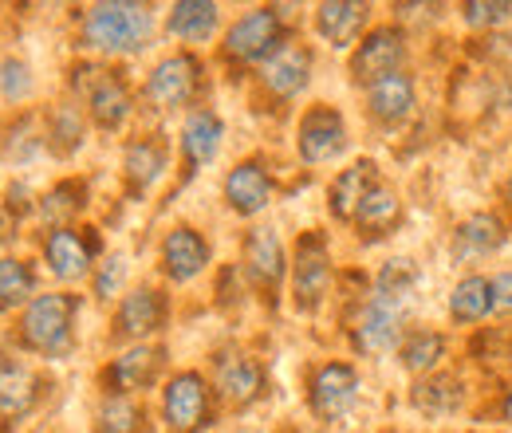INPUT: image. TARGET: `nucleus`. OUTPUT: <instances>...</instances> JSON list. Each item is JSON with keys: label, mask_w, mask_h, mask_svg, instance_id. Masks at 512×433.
Masks as SVG:
<instances>
[{"label": "nucleus", "mask_w": 512, "mask_h": 433, "mask_svg": "<svg viewBox=\"0 0 512 433\" xmlns=\"http://www.w3.org/2000/svg\"><path fill=\"white\" fill-rule=\"evenodd\" d=\"M225 201L241 217H256L272 201V182H268L264 166L260 162H241L237 170H229V178H225Z\"/></svg>", "instance_id": "nucleus-22"}, {"label": "nucleus", "mask_w": 512, "mask_h": 433, "mask_svg": "<svg viewBox=\"0 0 512 433\" xmlns=\"http://www.w3.org/2000/svg\"><path fill=\"white\" fill-rule=\"evenodd\" d=\"M95 248H99V241L91 237V229H83V233H75V229H56V233L44 241V260H48L52 276H60V280H83V276L91 272Z\"/></svg>", "instance_id": "nucleus-12"}, {"label": "nucleus", "mask_w": 512, "mask_h": 433, "mask_svg": "<svg viewBox=\"0 0 512 433\" xmlns=\"http://www.w3.org/2000/svg\"><path fill=\"white\" fill-rule=\"evenodd\" d=\"M123 276H127V256H107L103 260V268H99V276H95V296H115L119 288H123Z\"/></svg>", "instance_id": "nucleus-39"}, {"label": "nucleus", "mask_w": 512, "mask_h": 433, "mask_svg": "<svg viewBox=\"0 0 512 433\" xmlns=\"http://www.w3.org/2000/svg\"><path fill=\"white\" fill-rule=\"evenodd\" d=\"M493 311L512 315V272H501V276L493 280Z\"/></svg>", "instance_id": "nucleus-40"}, {"label": "nucleus", "mask_w": 512, "mask_h": 433, "mask_svg": "<svg viewBox=\"0 0 512 433\" xmlns=\"http://www.w3.org/2000/svg\"><path fill=\"white\" fill-rule=\"evenodd\" d=\"M493 311V284L485 280V276H465L457 288H453V296H449V315L457 319V323H477V319H485Z\"/></svg>", "instance_id": "nucleus-29"}, {"label": "nucleus", "mask_w": 512, "mask_h": 433, "mask_svg": "<svg viewBox=\"0 0 512 433\" xmlns=\"http://www.w3.org/2000/svg\"><path fill=\"white\" fill-rule=\"evenodd\" d=\"M402 60H406V40L398 28H375L359 40L355 56H351V75L355 83H379L383 75H394L402 71Z\"/></svg>", "instance_id": "nucleus-9"}, {"label": "nucleus", "mask_w": 512, "mask_h": 433, "mask_svg": "<svg viewBox=\"0 0 512 433\" xmlns=\"http://www.w3.org/2000/svg\"><path fill=\"white\" fill-rule=\"evenodd\" d=\"M166 32L186 40V44H201L217 32V4L209 0H178L170 8V20H166Z\"/></svg>", "instance_id": "nucleus-24"}, {"label": "nucleus", "mask_w": 512, "mask_h": 433, "mask_svg": "<svg viewBox=\"0 0 512 433\" xmlns=\"http://www.w3.org/2000/svg\"><path fill=\"white\" fill-rule=\"evenodd\" d=\"M40 394V378L12 363V359H0V414H24Z\"/></svg>", "instance_id": "nucleus-28"}, {"label": "nucleus", "mask_w": 512, "mask_h": 433, "mask_svg": "<svg viewBox=\"0 0 512 433\" xmlns=\"http://www.w3.org/2000/svg\"><path fill=\"white\" fill-rule=\"evenodd\" d=\"M221 138H225V123L213 115V111H193L186 126H182V158H186V174H197L201 166H209L221 150Z\"/></svg>", "instance_id": "nucleus-18"}, {"label": "nucleus", "mask_w": 512, "mask_h": 433, "mask_svg": "<svg viewBox=\"0 0 512 433\" xmlns=\"http://www.w3.org/2000/svg\"><path fill=\"white\" fill-rule=\"evenodd\" d=\"M367 16L371 8L367 4H355V0H331L316 8V28L331 48H351L359 40V32L367 28Z\"/></svg>", "instance_id": "nucleus-21"}, {"label": "nucleus", "mask_w": 512, "mask_h": 433, "mask_svg": "<svg viewBox=\"0 0 512 433\" xmlns=\"http://www.w3.org/2000/svg\"><path fill=\"white\" fill-rule=\"evenodd\" d=\"M142 406L130 394H111L99 406V433H138L142 430Z\"/></svg>", "instance_id": "nucleus-33"}, {"label": "nucleus", "mask_w": 512, "mask_h": 433, "mask_svg": "<svg viewBox=\"0 0 512 433\" xmlns=\"http://www.w3.org/2000/svg\"><path fill=\"white\" fill-rule=\"evenodd\" d=\"M260 79L276 99H296L312 79V52L304 44H280L268 60L260 63Z\"/></svg>", "instance_id": "nucleus-11"}, {"label": "nucleus", "mask_w": 512, "mask_h": 433, "mask_svg": "<svg viewBox=\"0 0 512 433\" xmlns=\"http://www.w3.org/2000/svg\"><path fill=\"white\" fill-rule=\"evenodd\" d=\"M197 87H201V63L190 52H178V56H166V60L150 71L146 99L158 111H178V107L193 103Z\"/></svg>", "instance_id": "nucleus-4"}, {"label": "nucleus", "mask_w": 512, "mask_h": 433, "mask_svg": "<svg viewBox=\"0 0 512 433\" xmlns=\"http://www.w3.org/2000/svg\"><path fill=\"white\" fill-rule=\"evenodd\" d=\"M501 414H505V422H512V390H509V398H505V406H501Z\"/></svg>", "instance_id": "nucleus-41"}, {"label": "nucleus", "mask_w": 512, "mask_h": 433, "mask_svg": "<svg viewBox=\"0 0 512 433\" xmlns=\"http://www.w3.org/2000/svg\"><path fill=\"white\" fill-rule=\"evenodd\" d=\"M501 245H505V225H501V217H493V213H473V217L461 221L453 252H457V256H489V252H497Z\"/></svg>", "instance_id": "nucleus-25"}, {"label": "nucleus", "mask_w": 512, "mask_h": 433, "mask_svg": "<svg viewBox=\"0 0 512 433\" xmlns=\"http://www.w3.org/2000/svg\"><path fill=\"white\" fill-rule=\"evenodd\" d=\"M71 323H75V296L44 292L24 308L20 335L40 355H67L71 351Z\"/></svg>", "instance_id": "nucleus-2"}, {"label": "nucleus", "mask_w": 512, "mask_h": 433, "mask_svg": "<svg viewBox=\"0 0 512 433\" xmlns=\"http://www.w3.org/2000/svg\"><path fill=\"white\" fill-rule=\"evenodd\" d=\"M505 193H509V205H512V178H509V189H505Z\"/></svg>", "instance_id": "nucleus-42"}, {"label": "nucleus", "mask_w": 512, "mask_h": 433, "mask_svg": "<svg viewBox=\"0 0 512 433\" xmlns=\"http://www.w3.org/2000/svg\"><path fill=\"white\" fill-rule=\"evenodd\" d=\"M398 331H402V304L386 296H371L355 323V347L367 355H383L398 343Z\"/></svg>", "instance_id": "nucleus-13"}, {"label": "nucleus", "mask_w": 512, "mask_h": 433, "mask_svg": "<svg viewBox=\"0 0 512 433\" xmlns=\"http://www.w3.org/2000/svg\"><path fill=\"white\" fill-rule=\"evenodd\" d=\"M75 87L87 91V107L91 119L103 130H119L130 115V91L119 79V71H103V67H79L75 71Z\"/></svg>", "instance_id": "nucleus-5"}, {"label": "nucleus", "mask_w": 512, "mask_h": 433, "mask_svg": "<svg viewBox=\"0 0 512 433\" xmlns=\"http://www.w3.org/2000/svg\"><path fill=\"white\" fill-rule=\"evenodd\" d=\"M367 103H371V115L379 123H406L414 115V79L406 71H394V75H383L379 83L367 87Z\"/></svg>", "instance_id": "nucleus-20"}, {"label": "nucleus", "mask_w": 512, "mask_h": 433, "mask_svg": "<svg viewBox=\"0 0 512 433\" xmlns=\"http://www.w3.org/2000/svg\"><path fill=\"white\" fill-rule=\"evenodd\" d=\"M166 319V300L158 288H134L130 296H123L119 315H115V331L123 339H146L162 327Z\"/></svg>", "instance_id": "nucleus-16"}, {"label": "nucleus", "mask_w": 512, "mask_h": 433, "mask_svg": "<svg viewBox=\"0 0 512 433\" xmlns=\"http://www.w3.org/2000/svg\"><path fill=\"white\" fill-rule=\"evenodd\" d=\"M48 138H52V146H56L60 154L79 150V142H83V119H79V111H75L71 103H64V107H56V111H52Z\"/></svg>", "instance_id": "nucleus-36"}, {"label": "nucleus", "mask_w": 512, "mask_h": 433, "mask_svg": "<svg viewBox=\"0 0 512 433\" xmlns=\"http://www.w3.org/2000/svg\"><path fill=\"white\" fill-rule=\"evenodd\" d=\"M414 284H418L414 260H410V256H398V260H386L383 264V272H379V280H375V296H386V300L402 304V300L414 292Z\"/></svg>", "instance_id": "nucleus-34"}, {"label": "nucleus", "mask_w": 512, "mask_h": 433, "mask_svg": "<svg viewBox=\"0 0 512 433\" xmlns=\"http://www.w3.org/2000/svg\"><path fill=\"white\" fill-rule=\"evenodd\" d=\"M331 284V256H327V241L320 233H308L300 248H296V264H292V292H296V308L312 311L320 308Z\"/></svg>", "instance_id": "nucleus-8"}, {"label": "nucleus", "mask_w": 512, "mask_h": 433, "mask_svg": "<svg viewBox=\"0 0 512 433\" xmlns=\"http://www.w3.org/2000/svg\"><path fill=\"white\" fill-rule=\"evenodd\" d=\"M0 91L8 103H24L32 95V75L20 60H4L0 63Z\"/></svg>", "instance_id": "nucleus-38"}, {"label": "nucleus", "mask_w": 512, "mask_h": 433, "mask_svg": "<svg viewBox=\"0 0 512 433\" xmlns=\"http://www.w3.org/2000/svg\"><path fill=\"white\" fill-rule=\"evenodd\" d=\"M162 414L166 426L174 433H197L209 418V386L205 378L193 371H182L170 378L166 394H162Z\"/></svg>", "instance_id": "nucleus-7"}, {"label": "nucleus", "mask_w": 512, "mask_h": 433, "mask_svg": "<svg viewBox=\"0 0 512 433\" xmlns=\"http://www.w3.org/2000/svg\"><path fill=\"white\" fill-rule=\"evenodd\" d=\"M284 268H288V260H284L280 237L272 229H253L245 237V272H249V280L264 296H276V288L284 280Z\"/></svg>", "instance_id": "nucleus-14"}, {"label": "nucleus", "mask_w": 512, "mask_h": 433, "mask_svg": "<svg viewBox=\"0 0 512 433\" xmlns=\"http://www.w3.org/2000/svg\"><path fill=\"white\" fill-rule=\"evenodd\" d=\"M217 390H221V398L233 402V406L256 402L260 390H264V371H260V363L249 359V355H241V351L221 355V359H217Z\"/></svg>", "instance_id": "nucleus-17"}, {"label": "nucleus", "mask_w": 512, "mask_h": 433, "mask_svg": "<svg viewBox=\"0 0 512 433\" xmlns=\"http://www.w3.org/2000/svg\"><path fill=\"white\" fill-rule=\"evenodd\" d=\"M512 16V4L505 0H497V4H489V0H469V4H461V20L469 24V28H497V24H505Z\"/></svg>", "instance_id": "nucleus-37"}, {"label": "nucleus", "mask_w": 512, "mask_h": 433, "mask_svg": "<svg viewBox=\"0 0 512 433\" xmlns=\"http://www.w3.org/2000/svg\"><path fill=\"white\" fill-rule=\"evenodd\" d=\"M296 146H300V158L308 166H323V162H335L343 150H347V126H343V115L335 107H312L304 119H300V130H296Z\"/></svg>", "instance_id": "nucleus-6"}, {"label": "nucleus", "mask_w": 512, "mask_h": 433, "mask_svg": "<svg viewBox=\"0 0 512 433\" xmlns=\"http://www.w3.org/2000/svg\"><path fill=\"white\" fill-rule=\"evenodd\" d=\"M359 398V374L351 363H323L308 382V402L320 418H343Z\"/></svg>", "instance_id": "nucleus-10"}, {"label": "nucleus", "mask_w": 512, "mask_h": 433, "mask_svg": "<svg viewBox=\"0 0 512 433\" xmlns=\"http://www.w3.org/2000/svg\"><path fill=\"white\" fill-rule=\"evenodd\" d=\"M284 44L276 8H253L225 32V56L237 63H264Z\"/></svg>", "instance_id": "nucleus-3"}, {"label": "nucleus", "mask_w": 512, "mask_h": 433, "mask_svg": "<svg viewBox=\"0 0 512 433\" xmlns=\"http://www.w3.org/2000/svg\"><path fill=\"white\" fill-rule=\"evenodd\" d=\"M36 276L24 260L16 256H0V311L20 308V304H32L36 296Z\"/></svg>", "instance_id": "nucleus-30"}, {"label": "nucleus", "mask_w": 512, "mask_h": 433, "mask_svg": "<svg viewBox=\"0 0 512 433\" xmlns=\"http://www.w3.org/2000/svg\"><path fill=\"white\" fill-rule=\"evenodd\" d=\"M457 402H461V382L449 374L426 378L414 386V406L422 414H449V410H457Z\"/></svg>", "instance_id": "nucleus-32"}, {"label": "nucleus", "mask_w": 512, "mask_h": 433, "mask_svg": "<svg viewBox=\"0 0 512 433\" xmlns=\"http://www.w3.org/2000/svg\"><path fill=\"white\" fill-rule=\"evenodd\" d=\"M150 32H154V12L146 4H130V0L91 4L83 16V48L107 52V56L142 52Z\"/></svg>", "instance_id": "nucleus-1"}, {"label": "nucleus", "mask_w": 512, "mask_h": 433, "mask_svg": "<svg viewBox=\"0 0 512 433\" xmlns=\"http://www.w3.org/2000/svg\"><path fill=\"white\" fill-rule=\"evenodd\" d=\"M375 186H379V166H375L371 158H363V162L347 166V170L331 182V193H327L331 213H335L339 221H355L359 205L367 201V193H371Z\"/></svg>", "instance_id": "nucleus-19"}, {"label": "nucleus", "mask_w": 512, "mask_h": 433, "mask_svg": "<svg viewBox=\"0 0 512 433\" xmlns=\"http://www.w3.org/2000/svg\"><path fill=\"white\" fill-rule=\"evenodd\" d=\"M123 170H127L130 189H138V193L150 189L158 178H162V170H166V146L154 142V138H138V142H130L127 158H123Z\"/></svg>", "instance_id": "nucleus-27"}, {"label": "nucleus", "mask_w": 512, "mask_h": 433, "mask_svg": "<svg viewBox=\"0 0 512 433\" xmlns=\"http://www.w3.org/2000/svg\"><path fill=\"white\" fill-rule=\"evenodd\" d=\"M402 367L414 374H430L442 359H446V339L438 335V331H414V335H406V343H402Z\"/></svg>", "instance_id": "nucleus-31"}, {"label": "nucleus", "mask_w": 512, "mask_h": 433, "mask_svg": "<svg viewBox=\"0 0 512 433\" xmlns=\"http://www.w3.org/2000/svg\"><path fill=\"white\" fill-rule=\"evenodd\" d=\"M158 371H162V351L138 343L111 363V386H115V394H134V390H146L158 378Z\"/></svg>", "instance_id": "nucleus-23"}, {"label": "nucleus", "mask_w": 512, "mask_h": 433, "mask_svg": "<svg viewBox=\"0 0 512 433\" xmlns=\"http://www.w3.org/2000/svg\"><path fill=\"white\" fill-rule=\"evenodd\" d=\"M205 264H209V245H205V237L197 229L178 225V229L166 233V241H162V268H166L170 280L186 284V280L205 272Z\"/></svg>", "instance_id": "nucleus-15"}, {"label": "nucleus", "mask_w": 512, "mask_h": 433, "mask_svg": "<svg viewBox=\"0 0 512 433\" xmlns=\"http://www.w3.org/2000/svg\"><path fill=\"white\" fill-rule=\"evenodd\" d=\"M398 217H402V201H398V193L390 186H379L367 193V201L359 205V213H355V225L363 229V237H386L394 225H398Z\"/></svg>", "instance_id": "nucleus-26"}, {"label": "nucleus", "mask_w": 512, "mask_h": 433, "mask_svg": "<svg viewBox=\"0 0 512 433\" xmlns=\"http://www.w3.org/2000/svg\"><path fill=\"white\" fill-rule=\"evenodd\" d=\"M83 197H87V189L79 186V182H60L52 193H44L40 213H44V221H56V225H60L64 217H71V213L83 209Z\"/></svg>", "instance_id": "nucleus-35"}]
</instances>
